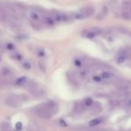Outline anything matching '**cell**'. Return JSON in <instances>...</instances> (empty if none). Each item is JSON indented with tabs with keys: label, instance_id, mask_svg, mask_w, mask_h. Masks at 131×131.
<instances>
[{
	"label": "cell",
	"instance_id": "12",
	"mask_svg": "<svg viewBox=\"0 0 131 131\" xmlns=\"http://www.w3.org/2000/svg\"><path fill=\"white\" fill-rule=\"evenodd\" d=\"M84 108H85V106H84V102H77L75 107H74V111L77 113H81L84 111Z\"/></svg>",
	"mask_w": 131,
	"mask_h": 131
},
{
	"label": "cell",
	"instance_id": "1",
	"mask_svg": "<svg viewBox=\"0 0 131 131\" xmlns=\"http://www.w3.org/2000/svg\"><path fill=\"white\" fill-rule=\"evenodd\" d=\"M58 111V107L55 102H48L41 103L35 108V113L42 118H49Z\"/></svg>",
	"mask_w": 131,
	"mask_h": 131
},
{
	"label": "cell",
	"instance_id": "6",
	"mask_svg": "<svg viewBox=\"0 0 131 131\" xmlns=\"http://www.w3.org/2000/svg\"><path fill=\"white\" fill-rule=\"evenodd\" d=\"M30 92L35 97H42L45 94V89H44L42 86L39 85V84H34V85H31L30 87Z\"/></svg>",
	"mask_w": 131,
	"mask_h": 131
},
{
	"label": "cell",
	"instance_id": "13",
	"mask_svg": "<svg viewBox=\"0 0 131 131\" xmlns=\"http://www.w3.org/2000/svg\"><path fill=\"white\" fill-rule=\"evenodd\" d=\"M28 79L26 77H18V78L15 80V84L18 86H21V85H24V84L27 83Z\"/></svg>",
	"mask_w": 131,
	"mask_h": 131
},
{
	"label": "cell",
	"instance_id": "3",
	"mask_svg": "<svg viewBox=\"0 0 131 131\" xmlns=\"http://www.w3.org/2000/svg\"><path fill=\"white\" fill-rule=\"evenodd\" d=\"M102 33V30L99 27H92L89 29H86L84 31H83L82 32V36L84 38L87 39H93L95 37L99 36Z\"/></svg>",
	"mask_w": 131,
	"mask_h": 131
},
{
	"label": "cell",
	"instance_id": "4",
	"mask_svg": "<svg viewBox=\"0 0 131 131\" xmlns=\"http://www.w3.org/2000/svg\"><path fill=\"white\" fill-rule=\"evenodd\" d=\"M120 15L124 20L131 21V6L129 1H127L123 4V6L120 10Z\"/></svg>",
	"mask_w": 131,
	"mask_h": 131
},
{
	"label": "cell",
	"instance_id": "17",
	"mask_svg": "<svg viewBox=\"0 0 131 131\" xmlns=\"http://www.w3.org/2000/svg\"><path fill=\"white\" fill-rule=\"evenodd\" d=\"M124 108L127 110H131V97H127L124 101Z\"/></svg>",
	"mask_w": 131,
	"mask_h": 131
},
{
	"label": "cell",
	"instance_id": "14",
	"mask_svg": "<svg viewBox=\"0 0 131 131\" xmlns=\"http://www.w3.org/2000/svg\"><path fill=\"white\" fill-rule=\"evenodd\" d=\"M108 14V8L107 6H103V7L102 8V10L100 11V13L98 14V15H97V19H103L104 17L107 15Z\"/></svg>",
	"mask_w": 131,
	"mask_h": 131
},
{
	"label": "cell",
	"instance_id": "25",
	"mask_svg": "<svg viewBox=\"0 0 131 131\" xmlns=\"http://www.w3.org/2000/svg\"><path fill=\"white\" fill-rule=\"evenodd\" d=\"M6 47H7V49H9V50H13V49H15V46L11 43H8L7 45H6Z\"/></svg>",
	"mask_w": 131,
	"mask_h": 131
},
{
	"label": "cell",
	"instance_id": "15",
	"mask_svg": "<svg viewBox=\"0 0 131 131\" xmlns=\"http://www.w3.org/2000/svg\"><path fill=\"white\" fill-rule=\"evenodd\" d=\"M1 129L3 131H12V127H11V125H10L9 122H3L1 124Z\"/></svg>",
	"mask_w": 131,
	"mask_h": 131
},
{
	"label": "cell",
	"instance_id": "22",
	"mask_svg": "<svg viewBox=\"0 0 131 131\" xmlns=\"http://www.w3.org/2000/svg\"><path fill=\"white\" fill-rule=\"evenodd\" d=\"M23 68H24V69H26V70H29L30 68H31V64L30 63L29 61H25V62H24V63H23Z\"/></svg>",
	"mask_w": 131,
	"mask_h": 131
},
{
	"label": "cell",
	"instance_id": "10",
	"mask_svg": "<svg viewBox=\"0 0 131 131\" xmlns=\"http://www.w3.org/2000/svg\"><path fill=\"white\" fill-rule=\"evenodd\" d=\"M90 75V72L87 68H82V69L77 71V77L81 79H86Z\"/></svg>",
	"mask_w": 131,
	"mask_h": 131
},
{
	"label": "cell",
	"instance_id": "16",
	"mask_svg": "<svg viewBox=\"0 0 131 131\" xmlns=\"http://www.w3.org/2000/svg\"><path fill=\"white\" fill-rule=\"evenodd\" d=\"M102 122V118H93V120L89 122V126L90 127H95V126L99 125Z\"/></svg>",
	"mask_w": 131,
	"mask_h": 131
},
{
	"label": "cell",
	"instance_id": "7",
	"mask_svg": "<svg viewBox=\"0 0 131 131\" xmlns=\"http://www.w3.org/2000/svg\"><path fill=\"white\" fill-rule=\"evenodd\" d=\"M21 100L19 99V97H15V96H9L6 99V103L8 106L12 108H17L20 106L21 104Z\"/></svg>",
	"mask_w": 131,
	"mask_h": 131
},
{
	"label": "cell",
	"instance_id": "21",
	"mask_svg": "<svg viewBox=\"0 0 131 131\" xmlns=\"http://www.w3.org/2000/svg\"><path fill=\"white\" fill-rule=\"evenodd\" d=\"M11 58L15 60H21L23 58V56L20 54V53H14V54L11 56Z\"/></svg>",
	"mask_w": 131,
	"mask_h": 131
},
{
	"label": "cell",
	"instance_id": "24",
	"mask_svg": "<svg viewBox=\"0 0 131 131\" xmlns=\"http://www.w3.org/2000/svg\"><path fill=\"white\" fill-rule=\"evenodd\" d=\"M2 74H3V75H8V74H10L9 69H7V68H3V69H2Z\"/></svg>",
	"mask_w": 131,
	"mask_h": 131
},
{
	"label": "cell",
	"instance_id": "20",
	"mask_svg": "<svg viewBox=\"0 0 131 131\" xmlns=\"http://www.w3.org/2000/svg\"><path fill=\"white\" fill-rule=\"evenodd\" d=\"M92 79L96 83H102V77H101V75H93V77H92Z\"/></svg>",
	"mask_w": 131,
	"mask_h": 131
},
{
	"label": "cell",
	"instance_id": "9",
	"mask_svg": "<svg viewBox=\"0 0 131 131\" xmlns=\"http://www.w3.org/2000/svg\"><path fill=\"white\" fill-rule=\"evenodd\" d=\"M101 77L102 79V82H111L112 79H114V74L111 71H103L101 74Z\"/></svg>",
	"mask_w": 131,
	"mask_h": 131
},
{
	"label": "cell",
	"instance_id": "5",
	"mask_svg": "<svg viewBox=\"0 0 131 131\" xmlns=\"http://www.w3.org/2000/svg\"><path fill=\"white\" fill-rule=\"evenodd\" d=\"M26 15H27V17L31 22H34V23L40 22L42 19L41 15H40L37 10L32 9V8H30V9H28L27 11H26Z\"/></svg>",
	"mask_w": 131,
	"mask_h": 131
},
{
	"label": "cell",
	"instance_id": "19",
	"mask_svg": "<svg viewBox=\"0 0 131 131\" xmlns=\"http://www.w3.org/2000/svg\"><path fill=\"white\" fill-rule=\"evenodd\" d=\"M93 103V101L92 98H86L85 100L84 101V104L85 107H90Z\"/></svg>",
	"mask_w": 131,
	"mask_h": 131
},
{
	"label": "cell",
	"instance_id": "18",
	"mask_svg": "<svg viewBox=\"0 0 131 131\" xmlns=\"http://www.w3.org/2000/svg\"><path fill=\"white\" fill-rule=\"evenodd\" d=\"M44 21H45V24H47L48 25H53V24H55L54 20L52 19V17L50 16V15H49V16H47L45 19H44Z\"/></svg>",
	"mask_w": 131,
	"mask_h": 131
},
{
	"label": "cell",
	"instance_id": "11",
	"mask_svg": "<svg viewBox=\"0 0 131 131\" xmlns=\"http://www.w3.org/2000/svg\"><path fill=\"white\" fill-rule=\"evenodd\" d=\"M89 108H90V111H91V112L93 113V114L100 112L101 110H102V108H101V105L98 103V102H93V103L92 104V105L90 106Z\"/></svg>",
	"mask_w": 131,
	"mask_h": 131
},
{
	"label": "cell",
	"instance_id": "2",
	"mask_svg": "<svg viewBox=\"0 0 131 131\" xmlns=\"http://www.w3.org/2000/svg\"><path fill=\"white\" fill-rule=\"evenodd\" d=\"M93 13H94V8L92 6H86L84 7H82L81 9H79L78 11L75 12L72 15V17H73V19H77V20L85 19L87 17L91 16Z\"/></svg>",
	"mask_w": 131,
	"mask_h": 131
},
{
	"label": "cell",
	"instance_id": "23",
	"mask_svg": "<svg viewBox=\"0 0 131 131\" xmlns=\"http://www.w3.org/2000/svg\"><path fill=\"white\" fill-rule=\"evenodd\" d=\"M15 127H16L17 130H21V129H22V127H23L22 123H21V122H17L16 126H15Z\"/></svg>",
	"mask_w": 131,
	"mask_h": 131
},
{
	"label": "cell",
	"instance_id": "8",
	"mask_svg": "<svg viewBox=\"0 0 131 131\" xmlns=\"http://www.w3.org/2000/svg\"><path fill=\"white\" fill-rule=\"evenodd\" d=\"M128 58V55H127V49H122L121 50L118 51V53L116 56V61L118 64H122Z\"/></svg>",
	"mask_w": 131,
	"mask_h": 131
},
{
	"label": "cell",
	"instance_id": "26",
	"mask_svg": "<svg viewBox=\"0 0 131 131\" xmlns=\"http://www.w3.org/2000/svg\"><path fill=\"white\" fill-rule=\"evenodd\" d=\"M75 66H77V67H82V65H83V62L81 61V60H75Z\"/></svg>",
	"mask_w": 131,
	"mask_h": 131
}]
</instances>
